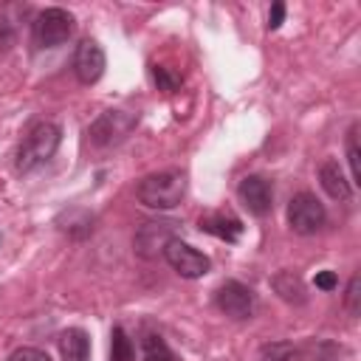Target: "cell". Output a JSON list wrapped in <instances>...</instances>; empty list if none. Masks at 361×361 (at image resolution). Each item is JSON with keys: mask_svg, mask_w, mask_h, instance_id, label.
I'll return each mask as SVG.
<instances>
[{"mask_svg": "<svg viewBox=\"0 0 361 361\" xmlns=\"http://www.w3.org/2000/svg\"><path fill=\"white\" fill-rule=\"evenodd\" d=\"M200 231L217 237V240H226V243H237L243 237V220L234 217L231 212H209L197 220Z\"/></svg>", "mask_w": 361, "mask_h": 361, "instance_id": "8fae6325", "label": "cell"}, {"mask_svg": "<svg viewBox=\"0 0 361 361\" xmlns=\"http://www.w3.org/2000/svg\"><path fill=\"white\" fill-rule=\"evenodd\" d=\"M59 141H62V127L42 118V121H34L20 144H17V152H14V169L20 175H28L34 169H39L42 164H48L54 158V152L59 149Z\"/></svg>", "mask_w": 361, "mask_h": 361, "instance_id": "6da1fadb", "label": "cell"}, {"mask_svg": "<svg viewBox=\"0 0 361 361\" xmlns=\"http://www.w3.org/2000/svg\"><path fill=\"white\" fill-rule=\"evenodd\" d=\"M344 307H347V313H350L353 319L361 313V276H358V274H353L350 282H347V290H344Z\"/></svg>", "mask_w": 361, "mask_h": 361, "instance_id": "ffe728a7", "label": "cell"}, {"mask_svg": "<svg viewBox=\"0 0 361 361\" xmlns=\"http://www.w3.org/2000/svg\"><path fill=\"white\" fill-rule=\"evenodd\" d=\"M237 197L254 217H265L274 209V186L265 175H245L237 183Z\"/></svg>", "mask_w": 361, "mask_h": 361, "instance_id": "30bf717a", "label": "cell"}, {"mask_svg": "<svg viewBox=\"0 0 361 361\" xmlns=\"http://www.w3.org/2000/svg\"><path fill=\"white\" fill-rule=\"evenodd\" d=\"M316 288L333 290V288H336V274H333V271H319V274H316Z\"/></svg>", "mask_w": 361, "mask_h": 361, "instance_id": "cb8c5ba5", "label": "cell"}, {"mask_svg": "<svg viewBox=\"0 0 361 361\" xmlns=\"http://www.w3.org/2000/svg\"><path fill=\"white\" fill-rule=\"evenodd\" d=\"M135 124H138V116L135 113H127V110H104L87 127V138H90L93 147H113V144L124 141Z\"/></svg>", "mask_w": 361, "mask_h": 361, "instance_id": "5b68a950", "label": "cell"}, {"mask_svg": "<svg viewBox=\"0 0 361 361\" xmlns=\"http://www.w3.org/2000/svg\"><path fill=\"white\" fill-rule=\"evenodd\" d=\"M361 152H358V121L350 124L347 130V164H350V183L361 186V164H358Z\"/></svg>", "mask_w": 361, "mask_h": 361, "instance_id": "ac0fdd59", "label": "cell"}, {"mask_svg": "<svg viewBox=\"0 0 361 361\" xmlns=\"http://www.w3.org/2000/svg\"><path fill=\"white\" fill-rule=\"evenodd\" d=\"M8 361H51V355L45 350H37V347H17Z\"/></svg>", "mask_w": 361, "mask_h": 361, "instance_id": "7402d4cb", "label": "cell"}, {"mask_svg": "<svg viewBox=\"0 0 361 361\" xmlns=\"http://www.w3.org/2000/svg\"><path fill=\"white\" fill-rule=\"evenodd\" d=\"M214 305L220 307V313H226L228 319H251L257 310V296L248 285L237 282V279H226L217 290H214Z\"/></svg>", "mask_w": 361, "mask_h": 361, "instance_id": "52a82bcc", "label": "cell"}, {"mask_svg": "<svg viewBox=\"0 0 361 361\" xmlns=\"http://www.w3.org/2000/svg\"><path fill=\"white\" fill-rule=\"evenodd\" d=\"M110 361H135L133 341L127 338L124 327H113L110 333Z\"/></svg>", "mask_w": 361, "mask_h": 361, "instance_id": "d6986e66", "label": "cell"}, {"mask_svg": "<svg viewBox=\"0 0 361 361\" xmlns=\"http://www.w3.org/2000/svg\"><path fill=\"white\" fill-rule=\"evenodd\" d=\"M141 350H144V361H178L169 344L158 333H147L141 338Z\"/></svg>", "mask_w": 361, "mask_h": 361, "instance_id": "e0dca14e", "label": "cell"}, {"mask_svg": "<svg viewBox=\"0 0 361 361\" xmlns=\"http://www.w3.org/2000/svg\"><path fill=\"white\" fill-rule=\"evenodd\" d=\"M152 79H155L158 90H166V93H172V90L180 87V76L178 73H169V68H164V65H152Z\"/></svg>", "mask_w": 361, "mask_h": 361, "instance_id": "44dd1931", "label": "cell"}, {"mask_svg": "<svg viewBox=\"0 0 361 361\" xmlns=\"http://www.w3.org/2000/svg\"><path fill=\"white\" fill-rule=\"evenodd\" d=\"M178 226H180L178 220H147V223H141L135 237H133L135 254H141L144 259H155L158 254H164L166 243L175 240Z\"/></svg>", "mask_w": 361, "mask_h": 361, "instance_id": "ba28073f", "label": "cell"}, {"mask_svg": "<svg viewBox=\"0 0 361 361\" xmlns=\"http://www.w3.org/2000/svg\"><path fill=\"white\" fill-rule=\"evenodd\" d=\"M62 361H90V338L82 327H68L59 333Z\"/></svg>", "mask_w": 361, "mask_h": 361, "instance_id": "5bb4252c", "label": "cell"}, {"mask_svg": "<svg viewBox=\"0 0 361 361\" xmlns=\"http://www.w3.org/2000/svg\"><path fill=\"white\" fill-rule=\"evenodd\" d=\"M56 226H59V231H65L68 237L85 240V237L93 234V214H90L87 209L73 206V209H65V212L56 217Z\"/></svg>", "mask_w": 361, "mask_h": 361, "instance_id": "9a60e30c", "label": "cell"}, {"mask_svg": "<svg viewBox=\"0 0 361 361\" xmlns=\"http://www.w3.org/2000/svg\"><path fill=\"white\" fill-rule=\"evenodd\" d=\"M324 223H327V209L313 192H299V195L290 197V203H288V226H290V231H296L302 237H310V234L322 231Z\"/></svg>", "mask_w": 361, "mask_h": 361, "instance_id": "277c9868", "label": "cell"}, {"mask_svg": "<svg viewBox=\"0 0 361 361\" xmlns=\"http://www.w3.org/2000/svg\"><path fill=\"white\" fill-rule=\"evenodd\" d=\"M73 34V14L68 8L51 6L42 8L34 20H31V45L34 48H59L62 42H68Z\"/></svg>", "mask_w": 361, "mask_h": 361, "instance_id": "3957f363", "label": "cell"}, {"mask_svg": "<svg viewBox=\"0 0 361 361\" xmlns=\"http://www.w3.org/2000/svg\"><path fill=\"white\" fill-rule=\"evenodd\" d=\"M271 288H274L276 296H279L282 302H288V305H305V302H307V288H305L302 276L293 274V271H288V268H282V271H276V274L271 276Z\"/></svg>", "mask_w": 361, "mask_h": 361, "instance_id": "4fadbf2b", "label": "cell"}, {"mask_svg": "<svg viewBox=\"0 0 361 361\" xmlns=\"http://www.w3.org/2000/svg\"><path fill=\"white\" fill-rule=\"evenodd\" d=\"M282 20H285V3H274L271 6V11H268V31H276L279 25H282Z\"/></svg>", "mask_w": 361, "mask_h": 361, "instance_id": "603a6c76", "label": "cell"}, {"mask_svg": "<svg viewBox=\"0 0 361 361\" xmlns=\"http://www.w3.org/2000/svg\"><path fill=\"white\" fill-rule=\"evenodd\" d=\"M254 361H299V350L290 341H268L257 350Z\"/></svg>", "mask_w": 361, "mask_h": 361, "instance_id": "2e32d148", "label": "cell"}, {"mask_svg": "<svg viewBox=\"0 0 361 361\" xmlns=\"http://www.w3.org/2000/svg\"><path fill=\"white\" fill-rule=\"evenodd\" d=\"M161 257H164V259L169 262V268H172L175 274H180L183 279H200V276H206V274L212 271V259H209L206 254H200L197 248H192L189 243H183L180 237L169 240Z\"/></svg>", "mask_w": 361, "mask_h": 361, "instance_id": "8992f818", "label": "cell"}, {"mask_svg": "<svg viewBox=\"0 0 361 361\" xmlns=\"http://www.w3.org/2000/svg\"><path fill=\"white\" fill-rule=\"evenodd\" d=\"M319 183H322V189L327 192V197L344 200V203L353 200V183L344 178L338 161H324V164L319 166Z\"/></svg>", "mask_w": 361, "mask_h": 361, "instance_id": "7c38bea8", "label": "cell"}, {"mask_svg": "<svg viewBox=\"0 0 361 361\" xmlns=\"http://www.w3.org/2000/svg\"><path fill=\"white\" fill-rule=\"evenodd\" d=\"M104 65H107L104 48L96 39L85 37L73 51V73H76V79L82 85H96L102 79V73H104Z\"/></svg>", "mask_w": 361, "mask_h": 361, "instance_id": "9c48e42d", "label": "cell"}, {"mask_svg": "<svg viewBox=\"0 0 361 361\" xmlns=\"http://www.w3.org/2000/svg\"><path fill=\"white\" fill-rule=\"evenodd\" d=\"M186 195V175L180 169H161V172H149L138 180L135 186V197L138 203H144L147 209L155 212H166L175 209Z\"/></svg>", "mask_w": 361, "mask_h": 361, "instance_id": "7a4b0ae2", "label": "cell"}]
</instances>
